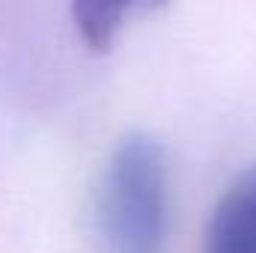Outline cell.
Here are the masks:
<instances>
[{
  "mask_svg": "<svg viewBox=\"0 0 256 253\" xmlns=\"http://www.w3.org/2000/svg\"><path fill=\"white\" fill-rule=\"evenodd\" d=\"M167 232V164L158 140L128 134L110 155L98 190L104 253H161Z\"/></svg>",
  "mask_w": 256,
  "mask_h": 253,
  "instance_id": "cell-1",
  "label": "cell"
},
{
  "mask_svg": "<svg viewBox=\"0 0 256 253\" xmlns=\"http://www.w3.org/2000/svg\"><path fill=\"white\" fill-rule=\"evenodd\" d=\"M206 253H256V164L214 206L206 224Z\"/></svg>",
  "mask_w": 256,
  "mask_h": 253,
  "instance_id": "cell-2",
  "label": "cell"
},
{
  "mask_svg": "<svg viewBox=\"0 0 256 253\" xmlns=\"http://www.w3.org/2000/svg\"><path fill=\"white\" fill-rule=\"evenodd\" d=\"M167 0H72V18L92 51H108L128 12H152Z\"/></svg>",
  "mask_w": 256,
  "mask_h": 253,
  "instance_id": "cell-3",
  "label": "cell"
}]
</instances>
